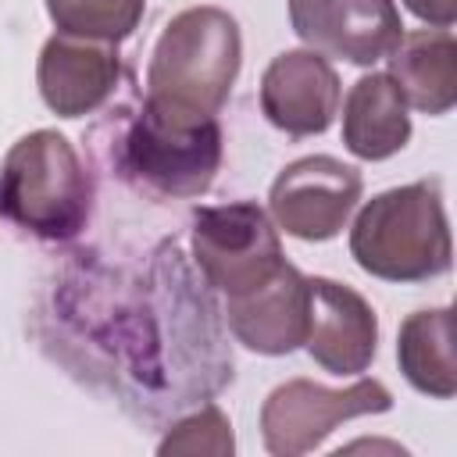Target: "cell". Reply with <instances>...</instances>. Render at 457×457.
<instances>
[{
  "label": "cell",
  "mask_w": 457,
  "mask_h": 457,
  "mask_svg": "<svg viewBox=\"0 0 457 457\" xmlns=\"http://www.w3.org/2000/svg\"><path fill=\"white\" fill-rule=\"evenodd\" d=\"M243 39L228 11L200 4L179 11L146 64L143 104L179 125H200L218 118L239 75Z\"/></svg>",
  "instance_id": "cell-1"
},
{
  "label": "cell",
  "mask_w": 457,
  "mask_h": 457,
  "mask_svg": "<svg viewBox=\"0 0 457 457\" xmlns=\"http://www.w3.org/2000/svg\"><path fill=\"white\" fill-rule=\"evenodd\" d=\"M353 261L386 282H425L450 268L453 246L436 182H411L371 196L350 228Z\"/></svg>",
  "instance_id": "cell-2"
},
{
  "label": "cell",
  "mask_w": 457,
  "mask_h": 457,
  "mask_svg": "<svg viewBox=\"0 0 457 457\" xmlns=\"http://www.w3.org/2000/svg\"><path fill=\"white\" fill-rule=\"evenodd\" d=\"M89 207V175L61 132L39 129L7 150L0 164V214L7 221L39 239L64 243L86 228Z\"/></svg>",
  "instance_id": "cell-3"
},
{
  "label": "cell",
  "mask_w": 457,
  "mask_h": 457,
  "mask_svg": "<svg viewBox=\"0 0 457 457\" xmlns=\"http://www.w3.org/2000/svg\"><path fill=\"white\" fill-rule=\"evenodd\" d=\"M221 164L218 118L179 125L154 114L146 104L129 121L121 139V171L154 196H200L211 189Z\"/></svg>",
  "instance_id": "cell-4"
},
{
  "label": "cell",
  "mask_w": 457,
  "mask_h": 457,
  "mask_svg": "<svg viewBox=\"0 0 457 457\" xmlns=\"http://www.w3.org/2000/svg\"><path fill=\"white\" fill-rule=\"evenodd\" d=\"M193 257L204 278L225 296L264 286L286 264L271 218L250 200L200 207L193 214Z\"/></svg>",
  "instance_id": "cell-5"
},
{
  "label": "cell",
  "mask_w": 457,
  "mask_h": 457,
  "mask_svg": "<svg viewBox=\"0 0 457 457\" xmlns=\"http://www.w3.org/2000/svg\"><path fill=\"white\" fill-rule=\"evenodd\" d=\"M393 407V393L378 378H357L346 389H328L311 378H289L275 386L261 407L264 446L275 457H300L325 443V436L361 414H382Z\"/></svg>",
  "instance_id": "cell-6"
},
{
  "label": "cell",
  "mask_w": 457,
  "mask_h": 457,
  "mask_svg": "<svg viewBox=\"0 0 457 457\" xmlns=\"http://www.w3.org/2000/svg\"><path fill=\"white\" fill-rule=\"evenodd\" d=\"M361 171L339 157L314 154L286 164L268 193V211L278 228L296 239L321 243L339 236L361 200Z\"/></svg>",
  "instance_id": "cell-7"
},
{
  "label": "cell",
  "mask_w": 457,
  "mask_h": 457,
  "mask_svg": "<svg viewBox=\"0 0 457 457\" xmlns=\"http://www.w3.org/2000/svg\"><path fill=\"white\" fill-rule=\"evenodd\" d=\"M293 32L321 57L375 64L403 36L396 0H289Z\"/></svg>",
  "instance_id": "cell-8"
},
{
  "label": "cell",
  "mask_w": 457,
  "mask_h": 457,
  "mask_svg": "<svg viewBox=\"0 0 457 457\" xmlns=\"http://www.w3.org/2000/svg\"><path fill=\"white\" fill-rule=\"evenodd\" d=\"M307 353L332 375H361L378 350V318L371 303L332 278H307Z\"/></svg>",
  "instance_id": "cell-9"
},
{
  "label": "cell",
  "mask_w": 457,
  "mask_h": 457,
  "mask_svg": "<svg viewBox=\"0 0 457 457\" xmlns=\"http://www.w3.org/2000/svg\"><path fill=\"white\" fill-rule=\"evenodd\" d=\"M264 118L293 136H318L339 111V75L318 50H286L261 75Z\"/></svg>",
  "instance_id": "cell-10"
},
{
  "label": "cell",
  "mask_w": 457,
  "mask_h": 457,
  "mask_svg": "<svg viewBox=\"0 0 457 457\" xmlns=\"http://www.w3.org/2000/svg\"><path fill=\"white\" fill-rule=\"evenodd\" d=\"M121 75L118 43L57 32L46 39L36 68L46 107L61 118H82L107 104Z\"/></svg>",
  "instance_id": "cell-11"
},
{
  "label": "cell",
  "mask_w": 457,
  "mask_h": 457,
  "mask_svg": "<svg viewBox=\"0 0 457 457\" xmlns=\"http://www.w3.org/2000/svg\"><path fill=\"white\" fill-rule=\"evenodd\" d=\"M307 303H311L307 278L286 261L264 286L243 296H228L225 314H228V328L236 332L243 346L278 357V353H293L296 346H303Z\"/></svg>",
  "instance_id": "cell-12"
},
{
  "label": "cell",
  "mask_w": 457,
  "mask_h": 457,
  "mask_svg": "<svg viewBox=\"0 0 457 457\" xmlns=\"http://www.w3.org/2000/svg\"><path fill=\"white\" fill-rule=\"evenodd\" d=\"M389 79L403 100L425 114H446L457 104V43L450 29H414L389 50Z\"/></svg>",
  "instance_id": "cell-13"
},
{
  "label": "cell",
  "mask_w": 457,
  "mask_h": 457,
  "mask_svg": "<svg viewBox=\"0 0 457 457\" xmlns=\"http://www.w3.org/2000/svg\"><path fill=\"white\" fill-rule=\"evenodd\" d=\"M411 139V114L389 75H361L343 104V143L361 161H386Z\"/></svg>",
  "instance_id": "cell-14"
},
{
  "label": "cell",
  "mask_w": 457,
  "mask_h": 457,
  "mask_svg": "<svg viewBox=\"0 0 457 457\" xmlns=\"http://www.w3.org/2000/svg\"><path fill=\"white\" fill-rule=\"evenodd\" d=\"M396 361L403 378L436 400H450L457 393V361H453V311H414L400 325Z\"/></svg>",
  "instance_id": "cell-15"
},
{
  "label": "cell",
  "mask_w": 457,
  "mask_h": 457,
  "mask_svg": "<svg viewBox=\"0 0 457 457\" xmlns=\"http://www.w3.org/2000/svg\"><path fill=\"white\" fill-rule=\"evenodd\" d=\"M146 0H46L57 32L121 43L136 32Z\"/></svg>",
  "instance_id": "cell-16"
},
{
  "label": "cell",
  "mask_w": 457,
  "mask_h": 457,
  "mask_svg": "<svg viewBox=\"0 0 457 457\" xmlns=\"http://www.w3.org/2000/svg\"><path fill=\"white\" fill-rule=\"evenodd\" d=\"M232 450H236L232 425L214 403L189 414L186 421H179L157 446L161 457H168V453H218V457H225Z\"/></svg>",
  "instance_id": "cell-17"
},
{
  "label": "cell",
  "mask_w": 457,
  "mask_h": 457,
  "mask_svg": "<svg viewBox=\"0 0 457 457\" xmlns=\"http://www.w3.org/2000/svg\"><path fill=\"white\" fill-rule=\"evenodd\" d=\"M411 14H418L421 21L436 25V29H450L457 18V0H403Z\"/></svg>",
  "instance_id": "cell-18"
}]
</instances>
